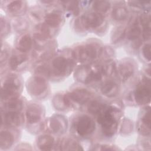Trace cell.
Segmentation results:
<instances>
[{"instance_id":"obj_1","label":"cell","mask_w":151,"mask_h":151,"mask_svg":"<svg viewBox=\"0 0 151 151\" xmlns=\"http://www.w3.org/2000/svg\"><path fill=\"white\" fill-rule=\"evenodd\" d=\"M38 64L40 73L43 77L57 81L68 77L76 68V61L71 50L66 55L65 52L54 54L47 61Z\"/></svg>"},{"instance_id":"obj_2","label":"cell","mask_w":151,"mask_h":151,"mask_svg":"<svg viewBox=\"0 0 151 151\" xmlns=\"http://www.w3.org/2000/svg\"><path fill=\"white\" fill-rule=\"evenodd\" d=\"M118 101L106 103L104 107L94 117L97 126H99L103 137L110 139L115 136L122 117V111Z\"/></svg>"},{"instance_id":"obj_3","label":"cell","mask_w":151,"mask_h":151,"mask_svg":"<svg viewBox=\"0 0 151 151\" xmlns=\"http://www.w3.org/2000/svg\"><path fill=\"white\" fill-rule=\"evenodd\" d=\"M108 24L106 17L89 10L74 18L73 26L75 31L80 34L93 32L103 35L107 31Z\"/></svg>"},{"instance_id":"obj_4","label":"cell","mask_w":151,"mask_h":151,"mask_svg":"<svg viewBox=\"0 0 151 151\" xmlns=\"http://www.w3.org/2000/svg\"><path fill=\"white\" fill-rule=\"evenodd\" d=\"M74 79L82 85L97 86L106 78L102 63L80 64L75 68Z\"/></svg>"},{"instance_id":"obj_5","label":"cell","mask_w":151,"mask_h":151,"mask_svg":"<svg viewBox=\"0 0 151 151\" xmlns=\"http://www.w3.org/2000/svg\"><path fill=\"white\" fill-rule=\"evenodd\" d=\"M103 47L99 41L90 40L76 45L71 50L73 56L76 63L80 64L93 63L101 58Z\"/></svg>"},{"instance_id":"obj_6","label":"cell","mask_w":151,"mask_h":151,"mask_svg":"<svg viewBox=\"0 0 151 151\" xmlns=\"http://www.w3.org/2000/svg\"><path fill=\"white\" fill-rule=\"evenodd\" d=\"M97 123L94 117L86 113L75 114L71 122V131L74 135L82 139L91 137L96 131Z\"/></svg>"},{"instance_id":"obj_7","label":"cell","mask_w":151,"mask_h":151,"mask_svg":"<svg viewBox=\"0 0 151 151\" xmlns=\"http://www.w3.org/2000/svg\"><path fill=\"white\" fill-rule=\"evenodd\" d=\"M150 77L142 73L136 80L134 86L131 93L129 95L132 104L138 106L150 105L151 88Z\"/></svg>"},{"instance_id":"obj_8","label":"cell","mask_w":151,"mask_h":151,"mask_svg":"<svg viewBox=\"0 0 151 151\" xmlns=\"http://www.w3.org/2000/svg\"><path fill=\"white\" fill-rule=\"evenodd\" d=\"M24 115L28 127H38L39 132L45 130V109L42 104L36 102L28 103Z\"/></svg>"},{"instance_id":"obj_9","label":"cell","mask_w":151,"mask_h":151,"mask_svg":"<svg viewBox=\"0 0 151 151\" xmlns=\"http://www.w3.org/2000/svg\"><path fill=\"white\" fill-rule=\"evenodd\" d=\"M23 82L22 77L17 73H10L2 82L1 102L17 99L20 97Z\"/></svg>"},{"instance_id":"obj_10","label":"cell","mask_w":151,"mask_h":151,"mask_svg":"<svg viewBox=\"0 0 151 151\" xmlns=\"http://www.w3.org/2000/svg\"><path fill=\"white\" fill-rule=\"evenodd\" d=\"M135 14L132 17L131 15L126 24L125 41L129 44L132 50L138 51L144 42L142 39L141 27L139 22L138 13Z\"/></svg>"},{"instance_id":"obj_11","label":"cell","mask_w":151,"mask_h":151,"mask_svg":"<svg viewBox=\"0 0 151 151\" xmlns=\"http://www.w3.org/2000/svg\"><path fill=\"white\" fill-rule=\"evenodd\" d=\"M47 80L39 76L31 77L26 84L29 94L37 100H42L48 97L50 93V87Z\"/></svg>"},{"instance_id":"obj_12","label":"cell","mask_w":151,"mask_h":151,"mask_svg":"<svg viewBox=\"0 0 151 151\" xmlns=\"http://www.w3.org/2000/svg\"><path fill=\"white\" fill-rule=\"evenodd\" d=\"M65 93L73 109L86 106L94 97V94L91 90L82 86L72 88Z\"/></svg>"},{"instance_id":"obj_13","label":"cell","mask_w":151,"mask_h":151,"mask_svg":"<svg viewBox=\"0 0 151 151\" xmlns=\"http://www.w3.org/2000/svg\"><path fill=\"white\" fill-rule=\"evenodd\" d=\"M137 64L132 58H125L117 64V78L120 83H126L133 78L137 71Z\"/></svg>"},{"instance_id":"obj_14","label":"cell","mask_w":151,"mask_h":151,"mask_svg":"<svg viewBox=\"0 0 151 151\" xmlns=\"http://www.w3.org/2000/svg\"><path fill=\"white\" fill-rule=\"evenodd\" d=\"M68 127V120L63 114H54L48 120H45V130L54 135L60 136L64 134Z\"/></svg>"},{"instance_id":"obj_15","label":"cell","mask_w":151,"mask_h":151,"mask_svg":"<svg viewBox=\"0 0 151 151\" xmlns=\"http://www.w3.org/2000/svg\"><path fill=\"white\" fill-rule=\"evenodd\" d=\"M109 15L111 21L116 25L126 24L131 17L130 10L125 1H112V7Z\"/></svg>"},{"instance_id":"obj_16","label":"cell","mask_w":151,"mask_h":151,"mask_svg":"<svg viewBox=\"0 0 151 151\" xmlns=\"http://www.w3.org/2000/svg\"><path fill=\"white\" fill-rule=\"evenodd\" d=\"M33 59L31 54H25L14 50L11 54L7 65L13 72H19L24 70Z\"/></svg>"},{"instance_id":"obj_17","label":"cell","mask_w":151,"mask_h":151,"mask_svg":"<svg viewBox=\"0 0 151 151\" xmlns=\"http://www.w3.org/2000/svg\"><path fill=\"white\" fill-rule=\"evenodd\" d=\"M120 83L117 77L106 78L98 86L99 92L108 99H116L120 93Z\"/></svg>"},{"instance_id":"obj_18","label":"cell","mask_w":151,"mask_h":151,"mask_svg":"<svg viewBox=\"0 0 151 151\" xmlns=\"http://www.w3.org/2000/svg\"><path fill=\"white\" fill-rule=\"evenodd\" d=\"M2 126L4 127L19 129L25 123L24 112L1 110Z\"/></svg>"},{"instance_id":"obj_19","label":"cell","mask_w":151,"mask_h":151,"mask_svg":"<svg viewBox=\"0 0 151 151\" xmlns=\"http://www.w3.org/2000/svg\"><path fill=\"white\" fill-rule=\"evenodd\" d=\"M1 4L6 14L14 18L22 17L28 9L25 1H1Z\"/></svg>"},{"instance_id":"obj_20","label":"cell","mask_w":151,"mask_h":151,"mask_svg":"<svg viewBox=\"0 0 151 151\" xmlns=\"http://www.w3.org/2000/svg\"><path fill=\"white\" fill-rule=\"evenodd\" d=\"M90 1H60L59 6L64 12L65 16L77 18L83 14L86 7H89Z\"/></svg>"},{"instance_id":"obj_21","label":"cell","mask_w":151,"mask_h":151,"mask_svg":"<svg viewBox=\"0 0 151 151\" xmlns=\"http://www.w3.org/2000/svg\"><path fill=\"white\" fill-rule=\"evenodd\" d=\"M65 15L60 6L46 11L42 22L48 27L59 30L65 22Z\"/></svg>"},{"instance_id":"obj_22","label":"cell","mask_w":151,"mask_h":151,"mask_svg":"<svg viewBox=\"0 0 151 151\" xmlns=\"http://www.w3.org/2000/svg\"><path fill=\"white\" fill-rule=\"evenodd\" d=\"M150 105L142 107L139 114L137 130L142 137L150 138Z\"/></svg>"},{"instance_id":"obj_23","label":"cell","mask_w":151,"mask_h":151,"mask_svg":"<svg viewBox=\"0 0 151 151\" xmlns=\"http://www.w3.org/2000/svg\"><path fill=\"white\" fill-rule=\"evenodd\" d=\"M15 50L25 54H31L34 49V39L32 34L26 32L18 34L15 44Z\"/></svg>"},{"instance_id":"obj_24","label":"cell","mask_w":151,"mask_h":151,"mask_svg":"<svg viewBox=\"0 0 151 151\" xmlns=\"http://www.w3.org/2000/svg\"><path fill=\"white\" fill-rule=\"evenodd\" d=\"M59 139L56 138L55 135L44 133L40 135L35 140V147L40 150H51L54 147L58 146Z\"/></svg>"},{"instance_id":"obj_25","label":"cell","mask_w":151,"mask_h":151,"mask_svg":"<svg viewBox=\"0 0 151 151\" xmlns=\"http://www.w3.org/2000/svg\"><path fill=\"white\" fill-rule=\"evenodd\" d=\"M17 132H18V129L2 127L0 140L1 149H8L13 146L18 136Z\"/></svg>"},{"instance_id":"obj_26","label":"cell","mask_w":151,"mask_h":151,"mask_svg":"<svg viewBox=\"0 0 151 151\" xmlns=\"http://www.w3.org/2000/svg\"><path fill=\"white\" fill-rule=\"evenodd\" d=\"M138 19L142 29V35L143 42L150 41V12L138 13Z\"/></svg>"},{"instance_id":"obj_27","label":"cell","mask_w":151,"mask_h":151,"mask_svg":"<svg viewBox=\"0 0 151 151\" xmlns=\"http://www.w3.org/2000/svg\"><path fill=\"white\" fill-rule=\"evenodd\" d=\"M51 102L54 108L60 112H67L73 109L65 93L56 94L54 96Z\"/></svg>"},{"instance_id":"obj_28","label":"cell","mask_w":151,"mask_h":151,"mask_svg":"<svg viewBox=\"0 0 151 151\" xmlns=\"http://www.w3.org/2000/svg\"><path fill=\"white\" fill-rule=\"evenodd\" d=\"M27 103L24 98L19 97L2 103L1 110L24 112Z\"/></svg>"},{"instance_id":"obj_29","label":"cell","mask_w":151,"mask_h":151,"mask_svg":"<svg viewBox=\"0 0 151 151\" xmlns=\"http://www.w3.org/2000/svg\"><path fill=\"white\" fill-rule=\"evenodd\" d=\"M112 7V1H91L90 10L101 14L105 17L110 15Z\"/></svg>"},{"instance_id":"obj_30","label":"cell","mask_w":151,"mask_h":151,"mask_svg":"<svg viewBox=\"0 0 151 151\" xmlns=\"http://www.w3.org/2000/svg\"><path fill=\"white\" fill-rule=\"evenodd\" d=\"M46 11L40 5H35L30 7L27 11L28 21L37 25L43 22Z\"/></svg>"},{"instance_id":"obj_31","label":"cell","mask_w":151,"mask_h":151,"mask_svg":"<svg viewBox=\"0 0 151 151\" xmlns=\"http://www.w3.org/2000/svg\"><path fill=\"white\" fill-rule=\"evenodd\" d=\"M106 103L103 99L94 96L86 105L87 113L94 118L104 107Z\"/></svg>"},{"instance_id":"obj_32","label":"cell","mask_w":151,"mask_h":151,"mask_svg":"<svg viewBox=\"0 0 151 151\" xmlns=\"http://www.w3.org/2000/svg\"><path fill=\"white\" fill-rule=\"evenodd\" d=\"M126 24L127 23L116 25L113 29L110 37V42L113 45H117L124 42L126 34Z\"/></svg>"},{"instance_id":"obj_33","label":"cell","mask_w":151,"mask_h":151,"mask_svg":"<svg viewBox=\"0 0 151 151\" xmlns=\"http://www.w3.org/2000/svg\"><path fill=\"white\" fill-rule=\"evenodd\" d=\"M129 8L136 13L150 12V1H125Z\"/></svg>"},{"instance_id":"obj_34","label":"cell","mask_w":151,"mask_h":151,"mask_svg":"<svg viewBox=\"0 0 151 151\" xmlns=\"http://www.w3.org/2000/svg\"><path fill=\"white\" fill-rule=\"evenodd\" d=\"M81 145L73 137H63L59 139L58 147L60 150H83Z\"/></svg>"},{"instance_id":"obj_35","label":"cell","mask_w":151,"mask_h":151,"mask_svg":"<svg viewBox=\"0 0 151 151\" xmlns=\"http://www.w3.org/2000/svg\"><path fill=\"white\" fill-rule=\"evenodd\" d=\"M11 26L18 34H20L28 32L27 30L29 27V21L22 17L14 18L11 23Z\"/></svg>"},{"instance_id":"obj_36","label":"cell","mask_w":151,"mask_h":151,"mask_svg":"<svg viewBox=\"0 0 151 151\" xmlns=\"http://www.w3.org/2000/svg\"><path fill=\"white\" fill-rule=\"evenodd\" d=\"M139 53L140 58L146 63L150 64V41L144 42L139 48Z\"/></svg>"},{"instance_id":"obj_37","label":"cell","mask_w":151,"mask_h":151,"mask_svg":"<svg viewBox=\"0 0 151 151\" xmlns=\"http://www.w3.org/2000/svg\"><path fill=\"white\" fill-rule=\"evenodd\" d=\"M133 127V122L129 119L124 118L122 120V124L120 127V133L122 135H129L132 133Z\"/></svg>"},{"instance_id":"obj_38","label":"cell","mask_w":151,"mask_h":151,"mask_svg":"<svg viewBox=\"0 0 151 151\" xmlns=\"http://www.w3.org/2000/svg\"><path fill=\"white\" fill-rule=\"evenodd\" d=\"M11 51L10 48L7 44H4V47L2 44V50L1 54V68L3 66H6L8 64L9 58L11 56Z\"/></svg>"},{"instance_id":"obj_39","label":"cell","mask_w":151,"mask_h":151,"mask_svg":"<svg viewBox=\"0 0 151 151\" xmlns=\"http://www.w3.org/2000/svg\"><path fill=\"white\" fill-rule=\"evenodd\" d=\"M1 39L3 38H6L9 34H10L11 29V24L10 21L5 17L3 18V17L1 16Z\"/></svg>"},{"instance_id":"obj_40","label":"cell","mask_w":151,"mask_h":151,"mask_svg":"<svg viewBox=\"0 0 151 151\" xmlns=\"http://www.w3.org/2000/svg\"><path fill=\"white\" fill-rule=\"evenodd\" d=\"M93 149L91 150H117L118 148L115 147L113 145H106V144H97L94 145Z\"/></svg>"}]
</instances>
